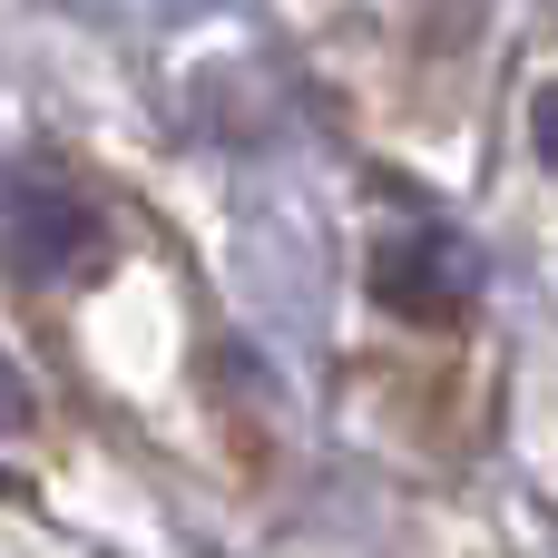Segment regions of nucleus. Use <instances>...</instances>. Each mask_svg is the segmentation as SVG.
<instances>
[{"mask_svg":"<svg viewBox=\"0 0 558 558\" xmlns=\"http://www.w3.org/2000/svg\"><path fill=\"white\" fill-rule=\"evenodd\" d=\"M98 255V216L69 177H39V167H10L0 177V265L10 275H78Z\"/></svg>","mask_w":558,"mask_h":558,"instance_id":"obj_1","label":"nucleus"},{"mask_svg":"<svg viewBox=\"0 0 558 558\" xmlns=\"http://www.w3.org/2000/svg\"><path fill=\"white\" fill-rule=\"evenodd\" d=\"M373 294L392 314H412V324H461L481 304V255L451 226H412V235H392L373 255Z\"/></svg>","mask_w":558,"mask_h":558,"instance_id":"obj_2","label":"nucleus"},{"mask_svg":"<svg viewBox=\"0 0 558 558\" xmlns=\"http://www.w3.org/2000/svg\"><path fill=\"white\" fill-rule=\"evenodd\" d=\"M29 412H39V402H29V373L0 353V441H10V432H29Z\"/></svg>","mask_w":558,"mask_h":558,"instance_id":"obj_3","label":"nucleus"},{"mask_svg":"<svg viewBox=\"0 0 558 558\" xmlns=\"http://www.w3.org/2000/svg\"><path fill=\"white\" fill-rule=\"evenodd\" d=\"M530 147H539V167L558 177V78L539 88V98H530Z\"/></svg>","mask_w":558,"mask_h":558,"instance_id":"obj_4","label":"nucleus"}]
</instances>
